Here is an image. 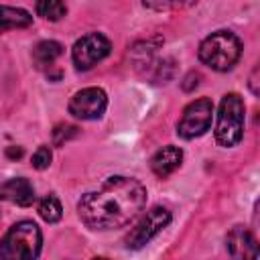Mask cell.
Segmentation results:
<instances>
[{
    "label": "cell",
    "mask_w": 260,
    "mask_h": 260,
    "mask_svg": "<svg viewBox=\"0 0 260 260\" xmlns=\"http://www.w3.org/2000/svg\"><path fill=\"white\" fill-rule=\"evenodd\" d=\"M37 12H39V16H45L47 20H59L65 16L67 6L63 2L45 0V2H37Z\"/></svg>",
    "instance_id": "9a60e30c"
},
{
    "label": "cell",
    "mask_w": 260,
    "mask_h": 260,
    "mask_svg": "<svg viewBox=\"0 0 260 260\" xmlns=\"http://www.w3.org/2000/svg\"><path fill=\"white\" fill-rule=\"evenodd\" d=\"M146 205V189L130 177H110L77 203L81 221L91 230H114L130 223Z\"/></svg>",
    "instance_id": "6da1fadb"
},
{
    "label": "cell",
    "mask_w": 260,
    "mask_h": 260,
    "mask_svg": "<svg viewBox=\"0 0 260 260\" xmlns=\"http://www.w3.org/2000/svg\"><path fill=\"white\" fill-rule=\"evenodd\" d=\"M0 199L16 203L20 207H28L35 201V189L28 179H22V177L8 179L0 185Z\"/></svg>",
    "instance_id": "30bf717a"
},
{
    "label": "cell",
    "mask_w": 260,
    "mask_h": 260,
    "mask_svg": "<svg viewBox=\"0 0 260 260\" xmlns=\"http://www.w3.org/2000/svg\"><path fill=\"white\" fill-rule=\"evenodd\" d=\"M240 55H242V43L230 30H215L209 37H205L199 45V59L215 71L232 69L238 63Z\"/></svg>",
    "instance_id": "3957f363"
},
{
    "label": "cell",
    "mask_w": 260,
    "mask_h": 260,
    "mask_svg": "<svg viewBox=\"0 0 260 260\" xmlns=\"http://www.w3.org/2000/svg\"><path fill=\"white\" fill-rule=\"evenodd\" d=\"M256 75H258V69L252 71V77H250V89L254 95H258V87H256Z\"/></svg>",
    "instance_id": "ffe728a7"
},
{
    "label": "cell",
    "mask_w": 260,
    "mask_h": 260,
    "mask_svg": "<svg viewBox=\"0 0 260 260\" xmlns=\"http://www.w3.org/2000/svg\"><path fill=\"white\" fill-rule=\"evenodd\" d=\"M181 162H183V150L179 146L169 144V146H162L160 150L154 152V156L150 158V169L156 177L165 179L171 173H175L181 167Z\"/></svg>",
    "instance_id": "8fae6325"
},
{
    "label": "cell",
    "mask_w": 260,
    "mask_h": 260,
    "mask_svg": "<svg viewBox=\"0 0 260 260\" xmlns=\"http://www.w3.org/2000/svg\"><path fill=\"white\" fill-rule=\"evenodd\" d=\"M110 49H112V45H110V41L104 35L89 32V35L81 37L79 41H75L71 57H73L75 67L85 71V69H91L93 65H98L104 57H108Z\"/></svg>",
    "instance_id": "52a82bcc"
},
{
    "label": "cell",
    "mask_w": 260,
    "mask_h": 260,
    "mask_svg": "<svg viewBox=\"0 0 260 260\" xmlns=\"http://www.w3.org/2000/svg\"><path fill=\"white\" fill-rule=\"evenodd\" d=\"M211 118H213V104L207 98H199L195 102H191L185 110L183 116L177 124V134L181 138H197L201 134H205L211 126Z\"/></svg>",
    "instance_id": "5b68a950"
},
{
    "label": "cell",
    "mask_w": 260,
    "mask_h": 260,
    "mask_svg": "<svg viewBox=\"0 0 260 260\" xmlns=\"http://www.w3.org/2000/svg\"><path fill=\"white\" fill-rule=\"evenodd\" d=\"M225 246H228L232 260H256L258 258L256 238L244 225H236L230 230V234L225 238Z\"/></svg>",
    "instance_id": "9c48e42d"
},
{
    "label": "cell",
    "mask_w": 260,
    "mask_h": 260,
    "mask_svg": "<svg viewBox=\"0 0 260 260\" xmlns=\"http://www.w3.org/2000/svg\"><path fill=\"white\" fill-rule=\"evenodd\" d=\"M73 136H77V128L71 126V124H61L53 130V142L55 144H63L65 140H69Z\"/></svg>",
    "instance_id": "2e32d148"
},
{
    "label": "cell",
    "mask_w": 260,
    "mask_h": 260,
    "mask_svg": "<svg viewBox=\"0 0 260 260\" xmlns=\"http://www.w3.org/2000/svg\"><path fill=\"white\" fill-rule=\"evenodd\" d=\"M244 136V102L238 93H225L215 122V140L221 146H236Z\"/></svg>",
    "instance_id": "277c9868"
},
{
    "label": "cell",
    "mask_w": 260,
    "mask_h": 260,
    "mask_svg": "<svg viewBox=\"0 0 260 260\" xmlns=\"http://www.w3.org/2000/svg\"><path fill=\"white\" fill-rule=\"evenodd\" d=\"M49 165H51V150H49V146H39L37 152L32 154V167L43 171Z\"/></svg>",
    "instance_id": "e0dca14e"
},
{
    "label": "cell",
    "mask_w": 260,
    "mask_h": 260,
    "mask_svg": "<svg viewBox=\"0 0 260 260\" xmlns=\"http://www.w3.org/2000/svg\"><path fill=\"white\" fill-rule=\"evenodd\" d=\"M95 260H106V258H95Z\"/></svg>",
    "instance_id": "44dd1931"
},
{
    "label": "cell",
    "mask_w": 260,
    "mask_h": 260,
    "mask_svg": "<svg viewBox=\"0 0 260 260\" xmlns=\"http://www.w3.org/2000/svg\"><path fill=\"white\" fill-rule=\"evenodd\" d=\"M43 236L35 221L14 223L0 242V260H37L41 254Z\"/></svg>",
    "instance_id": "7a4b0ae2"
},
{
    "label": "cell",
    "mask_w": 260,
    "mask_h": 260,
    "mask_svg": "<svg viewBox=\"0 0 260 260\" xmlns=\"http://www.w3.org/2000/svg\"><path fill=\"white\" fill-rule=\"evenodd\" d=\"M6 156L8 158H20L22 156V148L20 146H8L6 148Z\"/></svg>",
    "instance_id": "d6986e66"
},
{
    "label": "cell",
    "mask_w": 260,
    "mask_h": 260,
    "mask_svg": "<svg viewBox=\"0 0 260 260\" xmlns=\"http://www.w3.org/2000/svg\"><path fill=\"white\" fill-rule=\"evenodd\" d=\"M32 22V16L14 6H0V30H10V28H24Z\"/></svg>",
    "instance_id": "4fadbf2b"
},
{
    "label": "cell",
    "mask_w": 260,
    "mask_h": 260,
    "mask_svg": "<svg viewBox=\"0 0 260 260\" xmlns=\"http://www.w3.org/2000/svg\"><path fill=\"white\" fill-rule=\"evenodd\" d=\"M108 95L102 87H85L69 102V114L79 120H98L106 112Z\"/></svg>",
    "instance_id": "ba28073f"
},
{
    "label": "cell",
    "mask_w": 260,
    "mask_h": 260,
    "mask_svg": "<svg viewBox=\"0 0 260 260\" xmlns=\"http://www.w3.org/2000/svg\"><path fill=\"white\" fill-rule=\"evenodd\" d=\"M199 79H201V75H199L197 71H191V73H187V77H185V81H183V89H185V91H191V89H195V87L199 85Z\"/></svg>",
    "instance_id": "ac0fdd59"
},
{
    "label": "cell",
    "mask_w": 260,
    "mask_h": 260,
    "mask_svg": "<svg viewBox=\"0 0 260 260\" xmlns=\"http://www.w3.org/2000/svg\"><path fill=\"white\" fill-rule=\"evenodd\" d=\"M171 223V211L167 207H152L146 211V215L128 232L124 244L128 250H138L142 246H146L162 228H167Z\"/></svg>",
    "instance_id": "8992f818"
},
{
    "label": "cell",
    "mask_w": 260,
    "mask_h": 260,
    "mask_svg": "<svg viewBox=\"0 0 260 260\" xmlns=\"http://www.w3.org/2000/svg\"><path fill=\"white\" fill-rule=\"evenodd\" d=\"M39 215L47 221V223H55L61 219L63 215V207L59 203V199L55 195H47L39 201Z\"/></svg>",
    "instance_id": "5bb4252c"
},
{
    "label": "cell",
    "mask_w": 260,
    "mask_h": 260,
    "mask_svg": "<svg viewBox=\"0 0 260 260\" xmlns=\"http://www.w3.org/2000/svg\"><path fill=\"white\" fill-rule=\"evenodd\" d=\"M61 55H63V45L57 43V41H41L32 49V61H35V65L39 69L51 67Z\"/></svg>",
    "instance_id": "7c38bea8"
}]
</instances>
